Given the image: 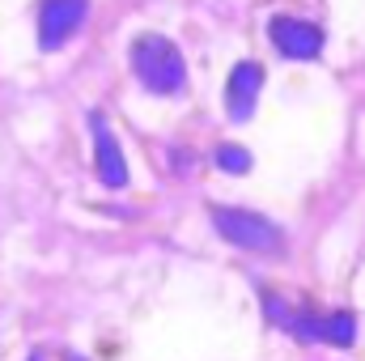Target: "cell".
Returning <instances> with one entry per match:
<instances>
[{
    "label": "cell",
    "mask_w": 365,
    "mask_h": 361,
    "mask_svg": "<svg viewBox=\"0 0 365 361\" xmlns=\"http://www.w3.org/2000/svg\"><path fill=\"white\" fill-rule=\"evenodd\" d=\"M132 73L149 93L175 98L187 86V64L182 51L166 39V34H136L132 39Z\"/></svg>",
    "instance_id": "6da1fadb"
},
{
    "label": "cell",
    "mask_w": 365,
    "mask_h": 361,
    "mask_svg": "<svg viewBox=\"0 0 365 361\" xmlns=\"http://www.w3.org/2000/svg\"><path fill=\"white\" fill-rule=\"evenodd\" d=\"M264 306H268V315H272L276 323H284L297 340H306V345H336V349H349L353 340H357V319L349 315V310H331V315H314V310H280V302H276L272 293H264Z\"/></svg>",
    "instance_id": "7a4b0ae2"
},
{
    "label": "cell",
    "mask_w": 365,
    "mask_h": 361,
    "mask_svg": "<svg viewBox=\"0 0 365 361\" xmlns=\"http://www.w3.org/2000/svg\"><path fill=\"white\" fill-rule=\"evenodd\" d=\"M208 217H212L217 234H221L225 243L242 247V251H259V255H268V251H280V247H284L280 230H276L268 217L251 213V208H225V204H212Z\"/></svg>",
    "instance_id": "3957f363"
},
{
    "label": "cell",
    "mask_w": 365,
    "mask_h": 361,
    "mask_svg": "<svg viewBox=\"0 0 365 361\" xmlns=\"http://www.w3.org/2000/svg\"><path fill=\"white\" fill-rule=\"evenodd\" d=\"M90 17V0H38V47L60 51Z\"/></svg>",
    "instance_id": "277c9868"
},
{
    "label": "cell",
    "mask_w": 365,
    "mask_h": 361,
    "mask_svg": "<svg viewBox=\"0 0 365 361\" xmlns=\"http://www.w3.org/2000/svg\"><path fill=\"white\" fill-rule=\"evenodd\" d=\"M90 132H93V171H98V183L110 187V191H123L128 187V162H123V149H119L115 132L106 128L102 111H90Z\"/></svg>",
    "instance_id": "5b68a950"
},
{
    "label": "cell",
    "mask_w": 365,
    "mask_h": 361,
    "mask_svg": "<svg viewBox=\"0 0 365 361\" xmlns=\"http://www.w3.org/2000/svg\"><path fill=\"white\" fill-rule=\"evenodd\" d=\"M268 39H272L276 51H284L289 60H314L323 51V26L314 21H302V17H272L268 26Z\"/></svg>",
    "instance_id": "8992f818"
},
{
    "label": "cell",
    "mask_w": 365,
    "mask_h": 361,
    "mask_svg": "<svg viewBox=\"0 0 365 361\" xmlns=\"http://www.w3.org/2000/svg\"><path fill=\"white\" fill-rule=\"evenodd\" d=\"M259 86H264V68H259V64H251V60L234 64V73H230V81H225V111H230L234 123H247V119L255 115Z\"/></svg>",
    "instance_id": "52a82bcc"
},
{
    "label": "cell",
    "mask_w": 365,
    "mask_h": 361,
    "mask_svg": "<svg viewBox=\"0 0 365 361\" xmlns=\"http://www.w3.org/2000/svg\"><path fill=\"white\" fill-rule=\"evenodd\" d=\"M212 162H217L225 175H247V171H251V153H247L242 145H217Z\"/></svg>",
    "instance_id": "ba28073f"
},
{
    "label": "cell",
    "mask_w": 365,
    "mask_h": 361,
    "mask_svg": "<svg viewBox=\"0 0 365 361\" xmlns=\"http://www.w3.org/2000/svg\"><path fill=\"white\" fill-rule=\"evenodd\" d=\"M30 361H38V353H34V357H30Z\"/></svg>",
    "instance_id": "9c48e42d"
}]
</instances>
